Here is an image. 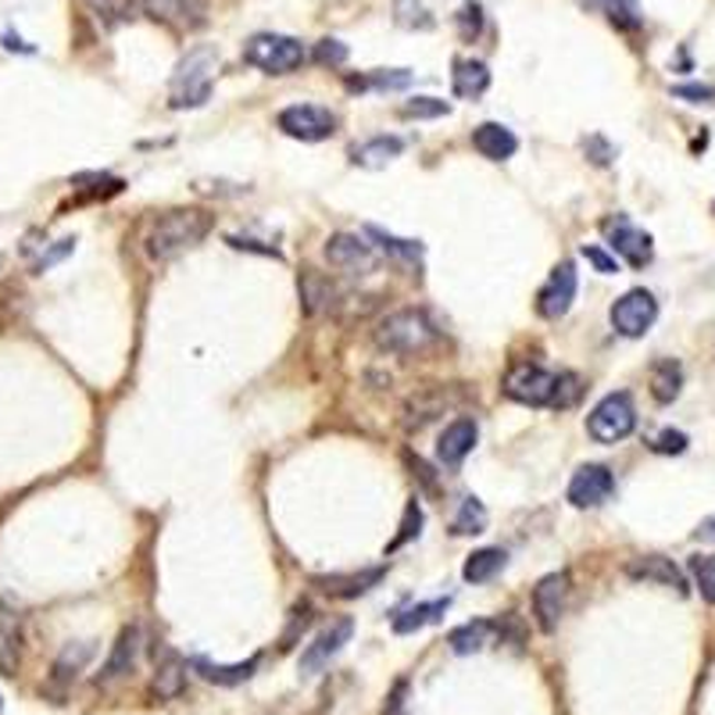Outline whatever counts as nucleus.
<instances>
[{"label":"nucleus","instance_id":"1","mask_svg":"<svg viewBox=\"0 0 715 715\" xmlns=\"http://www.w3.org/2000/svg\"><path fill=\"white\" fill-rule=\"evenodd\" d=\"M211 233V215L200 208H180V211H165L154 226L147 229L143 237V251L151 262H172L180 258L183 251L197 247L200 240Z\"/></svg>","mask_w":715,"mask_h":715},{"label":"nucleus","instance_id":"2","mask_svg":"<svg viewBox=\"0 0 715 715\" xmlns=\"http://www.w3.org/2000/svg\"><path fill=\"white\" fill-rule=\"evenodd\" d=\"M372 341L380 350H387V355H426V350L440 341V333L426 312L404 308V312L387 315L380 326H376Z\"/></svg>","mask_w":715,"mask_h":715},{"label":"nucleus","instance_id":"3","mask_svg":"<svg viewBox=\"0 0 715 715\" xmlns=\"http://www.w3.org/2000/svg\"><path fill=\"white\" fill-rule=\"evenodd\" d=\"M219 65V54L211 47H197L191 58L180 61V69L172 76V107H200L211 97V72Z\"/></svg>","mask_w":715,"mask_h":715},{"label":"nucleus","instance_id":"4","mask_svg":"<svg viewBox=\"0 0 715 715\" xmlns=\"http://www.w3.org/2000/svg\"><path fill=\"white\" fill-rule=\"evenodd\" d=\"M244 61L268 76H287L304 65V44L282 33H254L244 44Z\"/></svg>","mask_w":715,"mask_h":715},{"label":"nucleus","instance_id":"5","mask_svg":"<svg viewBox=\"0 0 715 715\" xmlns=\"http://www.w3.org/2000/svg\"><path fill=\"white\" fill-rule=\"evenodd\" d=\"M633 429H637V408H633V397L626 390H615V394L601 397L587 415V434L598 443H619Z\"/></svg>","mask_w":715,"mask_h":715},{"label":"nucleus","instance_id":"6","mask_svg":"<svg viewBox=\"0 0 715 715\" xmlns=\"http://www.w3.org/2000/svg\"><path fill=\"white\" fill-rule=\"evenodd\" d=\"M458 401H462V390H458V387L415 390V394L404 401V408H401V426L408 429V434H415V429H426L429 423H437L440 415H448Z\"/></svg>","mask_w":715,"mask_h":715},{"label":"nucleus","instance_id":"7","mask_svg":"<svg viewBox=\"0 0 715 715\" xmlns=\"http://www.w3.org/2000/svg\"><path fill=\"white\" fill-rule=\"evenodd\" d=\"M505 397L530 404V408H551V394H555V372H547L533 361H522L505 376Z\"/></svg>","mask_w":715,"mask_h":715},{"label":"nucleus","instance_id":"8","mask_svg":"<svg viewBox=\"0 0 715 715\" xmlns=\"http://www.w3.org/2000/svg\"><path fill=\"white\" fill-rule=\"evenodd\" d=\"M279 129L293 140L319 143V140H330L336 132V115L330 107H319V104H293L279 112Z\"/></svg>","mask_w":715,"mask_h":715},{"label":"nucleus","instance_id":"9","mask_svg":"<svg viewBox=\"0 0 715 715\" xmlns=\"http://www.w3.org/2000/svg\"><path fill=\"white\" fill-rule=\"evenodd\" d=\"M326 262L347 276H372L376 268H380V254H376V247L366 244L361 237L333 233L326 240Z\"/></svg>","mask_w":715,"mask_h":715},{"label":"nucleus","instance_id":"10","mask_svg":"<svg viewBox=\"0 0 715 715\" xmlns=\"http://www.w3.org/2000/svg\"><path fill=\"white\" fill-rule=\"evenodd\" d=\"M658 319V301L651 290H626L612 304V326L623 336H644Z\"/></svg>","mask_w":715,"mask_h":715},{"label":"nucleus","instance_id":"11","mask_svg":"<svg viewBox=\"0 0 715 715\" xmlns=\"http://www.w3.org/2000/svg\"><path fill=\"white\" fill-rule=\"evenodd\" d=\"M604 237H609V247L633 268H644L651 262V254H655L651 237H647L641 226H633L626 215H612V219L604 222Z\"/></svg>","mask_w":715,"mask_h":715},{"label":"nucleus","instance_id":"12","mask_svg":"<svg viewBox=\"0 0 715 715\" xmlns=\"http://www.w3.org/2000/svg\"><path fill=\"white\" fill-rule=\"evenodd\" d=\"M565 601H569V573H547L541 584L533 587V619L544 633H555L562 615H565Z\"/></svg>","mask_w":715,"mask_h":715},{"label":"nucleus","instance_id":"13","mask_svg":"<svg viewBox=\"0 0 715 715\" xmlns=\"http://www.w3.org/2000/svg\"><path fill=\"white\" fill-rule=\"evenodd\" d=\"M576 287H579L576 265L558 262L555 268H551V276L541 287V293H537V312H541L544 319H562L576 301Z\"/></svg>","mask_w":715,"mask_h":715},{"label":"nucleus","instance_id":"14","mask_svg":"<svg viewBox=\"0 0 715 715\" xmlns=\"http://www.w3.org/2000/svg\"><path fill=\"white\" fill-rule=\"evenodd\" d=\"M137 8L172 30H200L208 22V0H137Z\"/></svg>","mask_w":715,"mask_h":715},{"label":"nucleus","instance_id":"15","mask_svg":"<svg viewBox=\"0 0 715 715\" xmlns=\"http://www.w3.org/2000/svg\"><path fill=\"white\" fill-rule=\"evenodd\" d=\"M615 480L612 469L604 465H579L576 476L569 480V505L573 508H598L612 497Z\"/></svg>","mask_w":715,"mask_h":715},{"label":"nucleus","instance_id":"16","mask_svg":"<svg viewBox=\"0 0 715 715\" xmlns=\"http://www.w3.org/2000/svg\"><path fill=\"white\" fill-rule=\"evenodd\" d=\"M350 633H355V623L350 619H336V623L330 630H322L319 637L304 647V655H301V672H308V677H315L319 669H326L333 662V655L341 651V647L350 641Z\"/></svg>","mask_w":715,"mask_h":715},{"label":"nucleus","instance_id":"17","mask_svg":"<svg viewBox=\"0 0 715 715\" xmlns=\"http://www.w3.org/2000/svg\"><path fill=\"white\" fill-rule=\"evenodd\" d=\"M476 440H480V426H476V419H469V415H462V419L448 423V429H443L440 440H437V458H440V465H443V469H458V465H462L465 458L472 454V448H476Z\"/></svg>","mask_w":715,"mask_h":715},{"label":"nucleus","instance_id":"18","mask_svg":"<svg viewBox=\"0 0 715 715\" xmlns=\"http://www.w3.org/2000/svg\"><path fill=\"white\" fill-rule=\"evenodd\" d=\"M140 647H143V630L140 626H126L123 633H118L112 655H107V662H104L101 683L129 677V672L137 669V662H140Z\"/></svg>","mask_w":715,"mask_h":715},{"label":"nucleus","instance_id":"19","mask_svg":"<svg viewBox=\"0 0 715 715\" xmlns=\"http://www.w3.org/2000/svg\"><path fill=\"white\" fill-rule=\"evenodd\" d=\"M626 576L630 579H644V584H662L672 587L677 593H687V576L680 573V565L666 558V555H644V558H633L626 565Z\"/></svg>","mask_w":715,"mask_h":715},{"label":"nucleus","instance_id":"20","mask_svg":"<svg viewBox=\"0 0 715 715\" xmlns=\"http://www.w3.org/2000/svg\"><path fill=\"white\" fill-rule=\"evenodd\" d=\"M472 147H476L487 161H508L519 151V140H516V132L501 123H483L472 129Z\"/></svg>","mask_w":715,"mask_h":715},{"label":"nucleus","instance_id":"21","mask_svg":"<svg viewBox=\"0 0 715 715\" xmlns=\"http://www.w3.org/2000/svg\"><path fill=\"white\" fill-rule=\"evenodd\" d=\"M383 576H387V569L383 565H376V569H361V573H347V576H319L315 587L333 593V598L350 601V598H361L366 590H372Z\"/></svg>","mask_w":715,"mask_h":715},{"label":"nucleus","instance_id":"22","mask_svg":"<svg viewBox=\"0 0 715 715\" xmlns=\"http://www.w3.org/2000/svg\"><path fill=\"white\" fill-rule=\"evenodd\" d=\"M491 87V69L476 58H458L454 61V72H451V90L454 97L462 101H476L480 93H487Z\"/></svg>","mask_w":715,"mask_h":715},{"label":"nucleus","instance_id":"23","mask_svg":"<svg viewBox=\"0 0 715 715\" xmlns=\"http://www.w3.org/2000/svg\"><path fill=\"white\" fill-rule=\"evenodd\" d=\"M258 662H262V658L254 655V658H247V662H237V666H215V662H208V658L194 655L191 662H186V669H194L197 677H200V680H208V683L233 687V683L251 680V677H254V669H258Z\"/></svg>","mask_w":715,"mask_h":715},{"label":"nucleus","instance_id":"24","mask_svg":"<svg viewBox=\"0 0 715 715\" xmlns=\"http://www.w3.org/2000/svg\"><path fill=\"white\" fill-rule=\"evenodd\" d=\"M494 641H497V623H491V619H472V623L451 630V637H448L454 655H476L483 647H491Z\"/></svg>","mask_w":715,"mask_h":715},{"label":"nucleus","instance_id":"25","mask_svg":"<svg viewBox=\"0 0 715 715\" xmlns=\"http://www.w3.org/2000/svg\"><path fill=\"white\" fill-rule=\"evenodd\" d=\"M505 562H508V555L501 547H480L465 558L462 576L469 579V584H487V579H494L497 573L505 569Z\"/></svg>","mask_w":715,"mask_h":715},{"label":"nucleus","instance_id":"26","mask_svg":"<svg viewBox=\"0 0 715 715\" xmlns=\"http://www.w3.org/2000/svg\"><path fill=\"white\" fill-rule=\"evenodd\" d=\"M366 237H369V240H376V244L383 247V254H390V258H394V262L408 265V268L423 265V244H419V240H401V237H390V233H383V229H376V226H369V229H366Z\"/></svg>","mask_w":715,"mask_h":715},{"label":"nucleus","instance_id":"27","mask_svg":"<svg viewBox=\"0 0 715 715\" xmlns=\"http://www.w3.org/2000/svg\"><path fill=\"white\" fill-rule=\"evenodd\" d=\"M448 604H451V598L412 604V609H404V612L394 619V633H415V630H423V626H434L437 619L448 612Z\"/></svg>","mask_w":715,"mask_h":715},{"label":"nucleus","instance_id":"28","mask_svg":"<svg viewBox=\"0 0 715 715\" xmlns=\"http://www.w3.org/2000/svg\"><path fill=\"white\" fill-rule=\"evenodd\" d=\"M401 151H404V143H401L397 137H376V140H369V143L355 147V165H361V169H383V165H390V161H394Z\"/></svg>","mask_w":715,"mask_h":715},{"label":"nucleus","instance_id":"29","mask_svg":"<svg viewBox=\"0 0 715 715\" xmlns=\"http://www.w3.org/2000/svg\"><path fill=\"white\" fill-rule=\"evenodd\" d=\"M333 301H336L333 282H326L319 273H304L301 276V308L308 315L326 312V308H333Z\"/></svg>","mask_w":715,"mask_h":715},{"label":"nucleus","instance_id":"30","mask_svg":"<svg viewBox=\"0 0 715 715\" xmlns=\"http://www.w3.org/2000/svg\"><path fill=\"white\" fill-rule=\"evenodd\" d=\"M680 387H683V369H680V361H658L655 372H651V394L658 404H672L680 397Z\"/></svg>","mask_w":715,"mask_h":715},{"label":"nucleus","instance_id":"31","mask_svg":"<svg viewBox=\"0 0 715 715\" xmlns=\"http://www.w3.org/2000/svg\"><path fill=\"white\" fill-rule=\"evenodd\" d=\"M487 530V508H483L476 497H462V505H458V516L451 522V533L454 537H476Z\"/></svg>","mask_w":715,"mask_h":715},{"label":"nucleus","instance_id":"32","mask_svg":"<svg viewBox=\"0 0 715 715\" xmlns=\"http://www.w3.org/2000/svg\"><path fill=\"white\" fill-rule=\"evenodd\" d=\"M93 647L90 641H79V644H65V651L58 655V662H54V680H72L79 669H87V662L93 658Z\"/></svg>","mask_w":715,"mask_h":715},{"label":"nucleus","instance_id":"33","mask_svg":"<svg viewBox=\"0 0 715 715\" xmlns=\"http://www.w3.org/2000/svg\"><path fill=\"white\" fill-rule=\"evenodd\" d=\"M183 677H186V672H183V662H180V658H172V655H169V658H165V666H158L154 694H158V697H175V694L183 691Z\"/></svg>","mask_w":715,"mask_h":715},{"label":"nucleus","instance_id":"34","mask_svg":"<svg viewBox=\"0 0 715 715\" xmlns=\"http://www.w3.org/2000/svg\"><path fill=\"white\" fill-rule=\"evenodd\" d=\"M584 397V380L576 372H555V394H551V408H573Z\"/></svg>","mask_w":715,"mask_h":715},{"label":"nucleus","instance_id":"35","mask_svg":"<svg viewBox=\"0 0 715 715\" xmlns=\"http://www.w3.org/2000/svg\"><path fill=\"white\" fill-rule=\"evenodd\" d=\"M412 83V72L408 69H394V72H376V76H369V79H350V90H369V87H376V90H404Z\"/></svg>","mask_w":715,"mask_h":715},{"label":"nucleus","instance_id":"36","mask_svg":"<svg viewBox=\"0 0 715 715\" xmlns=\"http://www.w3.org/2000/svg\"><path fill=\"white\" fill-rule=\"evenodd\" d=\"M419 533H423V508H419V501H412L408 508H404L401 533L387 544V555H394V551H401L408 541H415V537H419Z\"/></svg>","mask_w":715,"mask_h":715},{"label":"nucleus","instance_id":"37","mask_svg":"<svg viewBox=\"0 0 715 715\" xmlns=\"http://www.w3.org/2000/svg\"><path fill=\"white\" fill-rule=\"evenodd\" d=\"M691 573H694V584L701 590V598L708 604H715V555H694L691 558Z\"/></svg>","mask_w":715,"mask_h":715},{"label":"nucleus","instance_id":"38","mask_svg":"<svg viewBox=\"0 0 715 715\" xmlns=\"http://www.w3.org/2000/svg\"><path fill=\"white\" fill-rule=\"evenodd\" d=\"M404 118H443L451 115V104L440 97H412L408 104H401Z\"/></svg>","mask_w":715,"mask_h":715},{"label":"nucleus","instance_id":"39","mask_svg":"<svg viewBox=\"0 0 715 715\" xmlns=\"http://www.w3.org/2000/svg\"><path fill=\"white\" fill-rule=\"evenodd\" d=\"M397 22L404 30H434V19L423 0H397Z\"/></svg>","mask_w":715,"mask_h":715},{"label":"nucleus","instance_id":"40","mask_svg":"<svg viewBox=\"0 0 715 715\" xmlns=\"http://www.w3.org/2000/svg\"><path fill=\"white\" fill-rule=\"evenodd\" d=\"M609 19L615 30H641V4L637 0H609Z\"/></svg>","mask_w":715,"mask_h":715},{"label":"nucleus","instance_id":"41","mask_svg":"<svg viewBox=\"0 0 715 715\" xmlns=\"http://www.w3.org/2000/svg\"><path fill=\"white\" fill-rule=\"evenodd\" d=\"M458 30H462V39H476L483 30V8L465 4L462 11H458Z\"/></svg>","mask_w":715,"mask_h":715},{"label":"nucleus","instance_id":"42","mask_svg":"<svg viewBox=\"0 0 715 715\" xmlns=\"http://www.w3.org/2000/svg\"><path fill=\"white\" fill-rule=\"evenodd\" d=\"M651 448L658 454H680L687 451V434H680V429H662V434L651 440Z\"/></svg>","mask_w":715,"mask_h":715},{"label":"nucleus","instance_id":"43","mask_svg":"<svg viewBox=\"0 0 715 715\" xmlns=\"http://www.w3.org/2000/svg\"><path fill=\"white\" fill-rule=\"evenodd\" d=\"M315 61L319 65H344L347 47L341 44V39H322V44L315 47Z\"/></svg>","mask_w":715,"mask_h":715},{"label":"nucleus","instance_id":"44","mask_svg":"<svg viewBox=\"0 0 715 715\" xmlns=\"http://www.w3.org/2000/svg\"><path fill=\"white\" fill-rule=\"evenodd\" d=\"M584 258H587L593 268H598V273H604V276H615V268H619L612 254H604L601 247H593V244H587V247H584Z\"/></svg>","mask_w":715,"mask_h":715},{"label":"nucleus","instance_id":"45","mask_svg":"<svg viewBox=\"0 0 715 715\" xmlns=\"http://www.w3.org/2000/svg\"><path fill=\"white\" fill-rule=\"evenodd\" d=\"M672 93H677V97H687V101H694V104L715 101V90H712V87H672Z\"/></svg>","mask_w":715,"mask_h":715},{"label":"nucleus","instance_id":"46","mask_svg":"<svg viewBox=\"0 0 715 715\" xmlns=\"http://www.w3.org/2000/svg\"><path fill=\"white\" fill-rule=\"evenodd\" d=\"M87 4L97 11L101 19H107V22H112L115 15H123V0H87Z\"/></svg>","mask_w":715,"mask_h":715},{"label":"nucleus","instance_id":"47","mask_svg":"<svg viewBox=\"0 0 715 715\" xmlns=\"http://www.w3.org/2000/svg\"><path fill=\"white\" fill-rule=\"evenodd\" d=\"M72 247H76V240H61V244H58V247H54L50 254H44V258H39V262H36V268H50L54 262H61V258H65V254H69Z\"/></svg>","mask_w":715,"mask_h":715},{"label":"nucleus","instance_id":"48","mask_svg":"<svg viewBox=\"0 0 715 715\" xmlns=\"http://www.w3.org/2000/svg\"><path fill=\"white\" fill-rule=\"evenodd\" d=\"M697 537H701V541H715V516H708L705 522L697 526Z\"/></svg>","mask_w":715,"mask_h":715},{"label":"nucleus","instance_id":"49","mask_svg":"<svg viewBox=\"0 0 715 715\" xmlns=\"http://www.w3.org/2000/svg\"><path fill=\"white\" fill-rule=\"evenodd\" d=\"M576 4L587 11H598V8H609V0H576Z\"/></svg>","mask_w":715,"mask_h":715},{"label":"nucleus","instance_id":"50","mask_svg":"<svg viewBox=\"0 0 715 715\" xmlns=\"http://www.w3.org/2000/svg\"><path fill=\"white\" fill-rule=\"evenodd\" d=\"M0 712H4V701H0Z\"/></svg>","mask_w":715,"mask_h":715}]
</instances>
